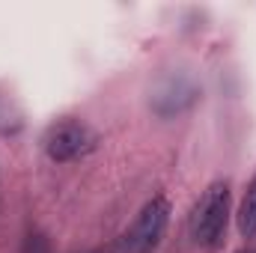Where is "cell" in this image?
<instances>
[{
	"label": "cell",
	"instance_id": "6da1fadb",
	"mask_svg": "<svg viewBox=\"0 0 256 253\" xmlns=\"http://www.w3.org/2000/svg\"><path fill=\"white\" fill-rule=\"evenodd\" d=\"M167 220H170V202L164 196H152L134 218L131 230L122 236L120 253H155L167 232Z\"/></svg>",
	"mask_w": 256,
	"mask_h": 253
},
{
	"label": "cell",
	"instance_id": "7a4b0ae2",
	"mask_svg": "<svg viewBox=\"0 0 256 253\" xmlns=\"http://www.w3.org/2000/svg\"><path fill=\"white\" fill-rule=\"evenodd\" d=\"M226 218H230V188L224 182H214V185L206 188V194L200 196V202L194 208L191 218L194 238L206 248L218 244V238L224 236Z\"/></svg>",
	"mask_w": 256,
	"mask_h": 253
},
{
	"label": "cell",
	"instance_id": "3957f363",
	"mask_svg": "<svg viewBox=\"0 0 256 253\" xmlns=\"http://www.w3.org/2000/svg\"><path fill=\"white\" fill-rule=\"evenodd\" d=\"M98 143V134L86 126L84 120H63V122H54V126L45 131L42 137V146L48 152L51 161L66 164V161H74L86 152H92Z\"/></svg>",
	"mask_w": 256,
	"mask_h": 253
},
{
	"label": "cell",
	"instance_id": "277c9868",
	"mask_svg": "<svg viewBox=\"0 0 256 253\" xmlns=\"http://www.w3.org/2000/svg\"><path fill=\"white\" fill-rule=\"evenodd\" d=\"M200 98V86L188 74H170L152 90V110L158 116H176Z\"/></svg>",
	"mask_w": 256,
	"mask_h": 253
},
{
	"label": "cell",
	"instance_id": "5b68a950",
	"mask_svg": "<svg viewBox=\"0 0 256 253\" xmlns=\"http://www.w3.org/2000/svg\"><path fill=\"white\" fill-rule=\"evenodd\" d=\"M238 232L244 238L256 236V179L250 182V188L242 200V208H238Z\"/></svg>",
	"mask_w": 256,
	"mask_h": 253
},
{
	"label": "cell",
	"instance_id": "8992f818",
	"mask_svg": "<svg viewBox=\"0 0 256 253\" xmlns=\"http://www.w3.org/2000/svg\"><path fill=\"white\" fill-rule=\"evenodd\" d=\"M250 253H256V250H250Z\"/></svg>",
	"mask_w": 256,
	"mask_h": 253
}]
</instances>
